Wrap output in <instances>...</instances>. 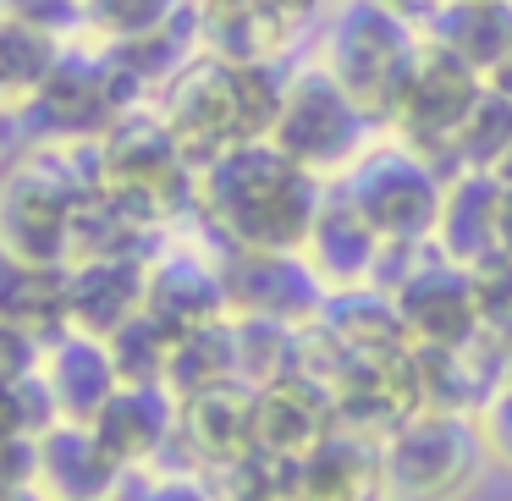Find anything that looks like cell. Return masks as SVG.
Here are the masks:
<instances>
[{
	"label": "cell",
	"mask_w": 512,
	"mask_h": 501,
	"mask_svg": "<svg viewBox=\"0 0 512 501\" xmlns=\"http://www.w3.org/2000/svg\"><path fill=\"white\" fill-rule=\"evenodd\" d=\"M320 199L325 177L270 138H243L199 166L193 215L221 248H303Z\"/></svg>",
	"instance_id": "obj_1"
},
{
	"label": "cell",
	"mask_w": 512,
	"mask_h": 501,
	"mask_svg": "<svg viewBox=\"0 0 512 501\" xmlns=\"http://www.w3.org/2000/svg\"><path fill=\"white\" fill-rule=\"evenodd\" d=\"M479 413L413 408L380 435V501H463L485 474Z\"/></svg>",
	"instance_id": "obj_2"
},
{
	"label": "cell",
	"mask_w": 512,
	"mask_h": 501,
	"mask_svg": "<svg viewBox=\"0 0 512 501\" xmlns=\"http://www.w3.org/2000/svg\"><path fill=\"white\" fill-rule=\"evenodd\" d=\"M94 144H100V182L111 199H122L127 210H138L155 226L193 215L199 160L177 144V133L166 127V116L155 105L122 111Z\"/></svg>",
	"instance_id": "obj_3"
},
{
	"label": "cell",
	"mask_w": 512,
	"mask_h": 501,
	"mask_svg": "<svg viewBox=\"0 0 512 501\" xmlns=\"http://www.w3.org/2000/svg\"><path fill=\"white\" fill-rule=\"evenodd\" d=\"M424 34L386 0H342V12L325 28L320 61L342 78V89L364 105L375 122H397L402 89L419 67Z\"/></svg>",
	"instance_id": "obj_4"
},
{
	"label": "cell",
	"mask_w": 512,
	"mask_h": 501,
	"mask_svg": "<svg viewBox=\"0 0 512 501\" xmlns=\"http://www.w3.org/2000/svg\"><path fill=\"white\" fill-rule=\"evenodd\" d=\"M369 127H375V116L342 89V78L325 61L287 67V100H281V116L270 127V144H281L298 166H309L325 182L342 177L375 144Z\"/></svg>",
	"instance_id": "obj_5"
},
{
	"label": "cell",
	"mask_w": 512,
	"mask_h": 501,
	"mask_svg": "<svg viewBox=\"0 0 512 501\" xmlns=\"http://www.w3.org/2000/svg\"><path fill=\"white\" fill-rule=\"evenodd\" d=\"M133 105H149V89L111 56V50H61L56 72L39 83V94L23 105L39 138L56 144H78V138H100Z\"/></svg>",
	"instance_id": "obj_6"
},
{
	"label": "cell",
	"mask_w": 512,
	"mask_h": 501,
	"mask_svg": "<svg viewBox=\"0 0 512 501\" xmlns=\"http://www.w3.org/2000/svg\"><path fill=\"white\" fill-rule=\"evenodd\" d=\"M336 182L353 193V204L369 215V226L380 237H435L441 199L452 177L419 144H408L397 133L386 144H369Z\"/></svg>",
	"instance_id": "obj_7"
},
{
	"label": "cell",
	"mask_w": 512,
	"mask_h": 501,
	"mask_svg": "<svg viewBox=\"0 0 512 501\" xmlns=\"http://www.w3.org/2000/svg\"><path fill=\"white\" fill-rule=\"evenodd\" d=\"M155 111L166 116V127L177 133V144L193 160H210L221 149L243 144L248 133V100H243V67L215 50H193L182 61V72L155 94Z\"/></svg>",
	"instance_id": "obj_8"
},
{
	"label": "cell",
	"mask_w": 512,
	"mask_h": 501,
	"mask_svg": "<svg viewBox=\"0 0 512 501\" xmlns=\"http://www.w3.org/2000/svg\"><path fill=\"white\" fill-rule=\"evenodd\" d=\"M485 83L490 78L479 67H468L457 50L435 45V39L424 34L419 67H413L408 89H402V105H397V122L391 127H397L408 144H419L446 177H457V171H463L457 166V133H463V122L474 116Z\"/></svg>",
	"instance_id": "obj_9"
},
{
	"label": "cell",
	"mask_w": 512,
	"mask_h": 501,
	"mask_svg": "<svg viewBox=\"0 0 512 501\" xmlns=\"http://www.w3.org/2000/svg\"><path fill=\"white\" fill-rule=\"evenodd\" d=\"M226 309L237 320H287L309 325L325 309V281L303 248H221Z\"/></svg>",
	"instance_id": "obj_10"
},
{
	"label": "cell",
	"mask_w": 512,
	"mask_h": 501,
	"mask_svg": "<svg viewBox=\"0 0 512 501\" xmlns=\"http://www.w3.org/2000/svg\"><path fill=\"white\" fill-rule=\"evenodd\" d=\"M342 424L364 435H386L408 419L419 402V364H413V342H386V347H353L342 353V369L331 380Z\"/></svg>",
	"instance_id": "obj_11"
},
{
	"label": "cell",
	"mask_w": 512,
	"mask_h": 501,
	"mask_svg": "<svg viewBox=\"0 0 512 501\" xmlns=\"http://www.w3.org/2000/svg\"><path fill=\"white\" fill-rule=\"evenodd\" d=\"M259 446V386L243 375L204 386L182 397V419H177V446L171 452L188 457V468L199 474H221L237 457H248Z\"/></svg>",
	"instance_id": "obj_12"
},
{
	"label": "cell",
	"mask_w": 512,
	"mask_h": 501,
	"mask_svg": "<svg viewBox=\"0 0 512 501\" xmlns=\"http://www.w3.org/2000/svg\"><path fill=\"white\" fill-rule=\"evenodd\" d=\"M419 364V402L446 413H485V402L507 386V342L474 331L468 342H430L413 347Z\"/></svg>",
	"instance_id": "obj_13"
},
{
	"label": "cell",
	"mask_w": 512,
	"mask_h": 501,
	"mask_svg": "<svg viewBox=\"0 0 512 501\" xmlns=\"http://www.w3.org/2000/svg\"><path fill=\"white\" fill-rule=\"evenodd\" d=\"M397 314L413 347L430 342H468L479 331V303H474V270L457 259L435 254L424 270H413L397 292Z\"/></svg>",
	"instance_id": "obj_14"
},
{
	"label": "cell",
	"mask_w": 512,
	"mask_h": 501,
	"mask_svg": "<svg viewBox=\"0 0 512 501\" xmlns=\"http://www.w3.org/2000/svg\"><path fill=\"white\" fill-rule=\"evenodd\" d=\"M177 419H182V397L166 380H122L116 397L100 408L94 435L111 446V457L122 468H149L160 452L177 446Z\"/></svg>",
	"instance_id": "obj_15"
},
{
	"label": "cell",
	"mask_w": 512,
	"mask_h": 501,
	"mask_svg": "<svg viewBox=\"0 0 512 501\" xmlns=\"http://www.w3.org/2000/svg\"><path fill=\"white\" fill-rule=\"evenodd\" d=\"M380 243L386 237L369 226V215L353 204V193L331 177L320 210H314L309 237H303V254L320 270V281L325 287H358V281H369L375 276V259H380Z\"/></svg>",
	"instance_id": "obj_16"
},
{
	"label": "cell",
	"mask_w": 512,
	"mask_h": 501,
	"mask_svg": "<svg viewBox=\"0 0 512 501\" xmlns=\"http://www.w3.org/2000/svg\"><path fill=\"white\" fill-rule=\"evenodd\" d=\"M127 468L111 457V446L94 435V424L61 419L39 435V490L50 501H111Z\"/></svg>",
	"instance_id": "obj_17"
},
{
	"label": "cell",
	"mask_w": 512,
	"mask_h": 501,
	"mask_svg": "<svg viewBox=\"0 0 512 501\" xmlns=\"http://www.w3.org/2000/svg\"><path fill=\"white\" fill-rule=\"evenodd\" d=\"M144 309L160 314L166 325H177V331L226 320L232 309H226L221 259H204V254H193V248H155V259H149Z\"/></svg>",
	"instance_id": "obj_18"
},
{
	"label": "cell",
	"mask_w": 512,
	"mask_h": 501,
	"mask_svg": "<svg viewBox=\"0 0 512 501\" xmlns=\"http://www.w3.org/2000/svg\"><path fill=\"white\" fill-rule=\"evenodd\" d=\"M342 424L336 391L314 375H281L270 386H259V446L281 457H303Z\"/></svg>",
	"instance_id": "obj_19"
},
{
	"label": "cell",
	"mask_w": 512,
	"mask_h": 501,
	"mask_svg": "<svg viewBox=\"0 0 512 501\" xmlns=\"http://www.w3.org/2000/svg\"><path fill=\"white\" fill-rule=\"evenodd\" d=\"M501 210H507V182L496 171H457L446 182L441 221H435V243L457 265H479V259L501 254Z\"/></svg>",
	"instance_id": "obj_20"
},
{
	"label": "cell",
	"mask_w": 512,
	"mask_h": 501,
	"mask_svg": "<svg viewBox=\"0 0 512 501\" xmlns=\"http://www.w3.org/2000/svg\"><path fill=\"white\" fill-rule=\"evenodd\" d=\"M298 501H380V435L336 424L298 457Z\"/></svg>",
	"instance_id": "obj_21"
},
{
	"label": "cell",
	"mask_w": 512,
	"mask_h": 501,
	"mask_svg": "<svg viewBox=\"0 0 512 501\" xmlns=\"http://www.w3.org/2000/svg\"><path fill=\"white\" fill-rule=\"evenodd\" d=\"M45 380L61 402V419L94 424L100 408L116 397V386H122V369H116V353H111L105 336L67 331V336H56L50 353H45Z\"/></svg>",
	"instance_id": "obj_22"
},
{
	"label": "cell",
	"mask_w": 512,
	"mask_h": 501,
	"mask_svg": "<svg viewBox=\"0 0 512 501\" xmlns=\"http://www.w3.org/2000/svg\"><path fill=\"white\" fill-rule=\"evenodd\" d=\"M149 259H72V331L111 336L144 309Z\"/></svg>",
	"instance_id": "obj_23"
},
{
	"label": "cell",
	"mask_w": 512,
	"mask_h": 501,
	"mask_svg": "<svg viewBox=\"0 0 512 501\" xmlns=\"http://www.w3.org/2000/svg\"><path fill=\"white\" fill-rule=\"evenodd\" d=\"M0 320L28 325L45 342L67 336L72 331V265L67 259H6Z\"/></svg>",
	"instance_id": "obj_24"
},
{
	"label": "cell",
	"mask_w": 512,
	"mask_h": 501,
	"mask_svg": "<svg viewBox=\"0 0 512 501\" xmlns=\"http://www.w3.org/2000/svg\"><path fill=\"white\" fill-rule=\"evenodd\" d=\"M298 17H287L276 0H221L199 6V39L204 50L226 61H276L287 50V34Z\"/></svg>",
	"instance_id": "obj_25"
},
{
	"label": "cell",
	"mask_w": 512,
	"mask_h": 501,
	"mask_svg": "<svg viewBox=\"0 0 512 501\" xmlns=\"http://www.w3.org/2000/svg\"><path fill=\"white\" fill-rule=\"evenodd\" d=\"M424 34L490 78V67L512 50V0H441Z\"/></svg>",
	"instance_id": "obj_26"
},
{
	"label": "cell",
	"mask_w": 512,
	"mask_h": 501,
	"mask_svg": "<svg viewBox=\"0 0 512 501\" xmlns=\"http://www.w3.org/2000/svg\"><path fill=\"white\" fill-rule=\"evenodd\" d=\"M160 248V226L144 221L138 210H127L111 193H94L83 199L78 221H72V259H155Z\"/></svg>",
	"instance_id": "obj_27"
},
{
	"label": "cell",
	"mask_w": 512,
	"mask_h": 501,
	"mask_svg": "<svg viewBox=\"0 0 512 501\" xmlns=\"http://www.w3.org/2000/svg\"><path fill=\"white\" fill-rule=\"evenodd\" d=\"M320 325L342 342V353L353 347H386V342H408L402 331V314H397V298L375 281H358V287H331L325 292V309H320Z\"/></svg>",
	"instance_id": "obj_28"
},
{
	"label": "cell",
	"mask_w": 512,
	"mask_h": 501,
	"mask_svg": "<svg viewBox=\"0 0 512 501\" xmlns=\"http://www.w3.org/2000/svg\"><path fill=\"white\" fill-rule=\"evenodd\" d=\"M237 375V320H210V325H188L177 331V347H171V369H166V386L177 397L204 386H221V380Z\"/></svg>",
	"instance_id": "obj_29"
},
{
	"label": "cell",
	"mask_w": 512,
	"mask_h": 501,
	"mask_svg": "<svg viewBox=\"0 0 512 501\" xmlns=\"http://www.w3.org/2000/svg\"><path fill=\"white\" fill-rule=\"evenodd\" d=\"M56 61H61V34L17 23V17L0 23V94H6V105H12L17 116H23V105L39 94V83L56 72Z\"/></svg>",
	"instance_id": "obj_30"
},
{
	"label": "cell",
	"mask_w": 512,
	"mask_h": 501,
	"mask_svg": "<svg viewBox=\"0 0 512 501\" xmlns=\"http://www.w3.org/2000/svg\"><path fill=\"white\" fill-rule=\"evenodd\" d=\"M237 320V314H232ZM303 369V325L287 320H237V375L270 386Z\"/></svg>",
	"instance_id": "obj_31"
},
{
	"label": "cell",
	"mask_w": 512,
	"mask_h": 501,
	"mask_svg": "<svg viewBox=\"0 0 512 501\" xmlns=\"http://www.w3.org/2000/svg\"><path fill=\"white\" fill-rule=\"evenodd\" d=\"M210 479L221 485L226 501H298V457H281L270 446H254Z\"/></svg>",
	"instance_id": "obj_32"
},
{
	"label": "cell",
	"mask_w": 512,
	"mask_h": 501,
	"mask_svg": "<svg viewBox=\"0 0 512 501\" xmlns=\"http://www.w3.org/2000/svg\"><path fill=\"white\" fill-rule=\"evenodd\" d=\"M105 342H111V353H116L122 380H166L171 347H177V325H166L160 314L138 309L133 320H127L122 331H111Z\"/></svg>",
	"instance_id": "obj_33"
},
{
	"label": "cell",
	"mask_w": 512,
	"mask_h": 501,
	"mask_svg": "<svg viewBox=\"0 0 512 501\" xmlns=\"http://www.w3.org/2000/svg\"><path fill=\"white\" fill-rule=\"evenodd\" d=\"M507 149H512V100L485 83L474 116H468L463 133H457V166L463 171H496Z\"/></svg>",
	"instance_id": "obj_34"
},
{
	"label": "cell",
	"mask_w": 512,
	"mask_h": 501,
	"mask_svg": "<svg viewBox=\"0 0 512 501\" xmlns=\"http://www.w3.org/2000/svg\"><path fill=\"white\" fill-rule=\"evenodd\" d=\"M89 6V28L105 45H122V39L155 34V28L177 23L193 0H83Z\"/></svg>",
	"instance_id": "obj_35"
},
{
	"label": "cell",
	"mask_w": 512,
	"mask_h": 501,
	"mask_svg": "<svg viewBox=\"0 0 512 501\" xmlns=\"http://www.w3.org/2000/svg\"><path fill=\"white\" fill-rule=\"evenodd\" d=\"M56 424H61V402L50 391L45 369L6 380V435H45Z\"/></svg>",
	"instance_id": "obj_36"
},
{
	"label": "cell",
	"mask_w": 512,
	"mask_h": 501,
	"mask_svg": "<svg viewBox=\"0 0 512 501\" xmlns=\"http://www.w3.org/2000/svg\"><path fill=\"white\" fill-rule=\"evenodd\" d=\"M474 270V303H479V331L501 336L507 342L512 336V254L501 248V254L479 259Z\"/></svg>",
	"instance_id": "obj_37"
},
{
	"label": "cell",
	"mask_w": 512,
	"mask_h": 501,
	"mask_svg": "<svg viewBox=\"0 0 512 501\" xmlns=\"http://www.w3.org/2000/svg\"><path fill=\"white\" fill-rule=\"evenodd\" d=\"M0 12L17 17V23L50 28V34H72V28L89 23V6L83 0H0Z\"/></svg>",
	"instance_id": "obj_38"
},
{
	"label": "cell",
	"mask_w": 512,
	"mask_h": 501,
	"mask_svg": "<svg viewBox=\"0 0 512 501\" xmlns=\"http://www.w3.org/2000/svg\"><path fill=\"white\" fill-rule=\"evenodd\" d=\"M45 353H50L45 336H34L28 325L0 320V364H6V380H17V375H39V369H45Z\"/></svg>",
	"instance_id": "obj_39"
},
{
	"label": "cell",
	"mask_w": 512,
	"mask_h": 501,
	"mask_svg": "<svg viewBox=\"0 0 512 501\" xmlns=\"http://www.w3.org/2000/svg\"><path fill=\"white\" fill-rule=\"evenodd\" d=\"M479 430H485L490 457L512 468V386H501L496 397L485 402V413H479Z\"/></svg>",
	"instance_id": "obj_40"
},
{
	"label": "cell",
	"mask_w": 512,
	"mask_h": 501,
	"mask_svg": "<svg viewBox=\"0 0 512 501\" xmlns=\"http://www.w3.org/2000/svg\"><path fill=\"white\" fill-rule=\"evenodd\" d=\"M6 485H39V435H6Z\"/></svg>",
	"instance_id": "obj_41"
},
{
	"label": "cell",
	"mask_w": 512,
	"mask_h": 501,
	"mask_svg": "<svg viewBox=\"0 0 512 501\" xmlns=\"http://www.w3.org/2000/svg\"><path fill=\"white\" fill-rule=\"evenodd\" d=\"M386 6H397V12L413 17V23H430V12L441 6V0H386Z\"/></svg>",
	"instance_id": "obj_42"
},
{
	"label": "cell",
	"mask_w": 512,
	"mask_h": 501,
	"mask_svg": "<svg viewBox=\"0 0 512 501\" xmlns=\"http://www.w3.org/2000/svg\"><path fill=\"white\" fill-rule=\"evenodd\" d=\"M490 89H501V94L512 100V50L496 61V67H490Z\"/></svg>",
	"instance_id": "obj_43"
},
{
	"label": "cell",
	"mask_w": 512,
	"mask_h": 501,
	"mask_svg": "<svg viewBox=\"0 0 512 501\" xmlns=\"http://www.w3.org/2000/svg\"><path fill=\"white\" fill-rule=\"evenodd\" d=\"M6 501H50L39 485H6Z\"/></svg>",
	"instance_id": "obj_44"
},
{
	"label": "cell",
	"mask_w": 512,
	"mask_h": 501,
	"mask_svg": "<svg viewBox=\"0 0 512 501\" xmlns=\"http://www.w3.org/2000/svg\"><path fill=\"white\" fill-rule=\"evenodd\" d=\"M501 248L512 254V188H507V210H501Z\"/></svg>",
	"instance_id": "obj_45"
},
{
	"label": "cell",
	"mask_w": 512,
	"mask_h": 501,
	"mask_svg": "<svg viewBox=\"0 0 512 501\" xmlns=\"http://www.w3.org/2000/svg\"><path fill=\"white\" fill-rule=\"evenodd\" d=\"M496 177H501V182H507V188H512V149H507V155H501V166H496Z\"/></svg>",
	"instance_id": "obj_46"
},
{
	"label": "cell",
	"mask_w": 512,
	"mask_h": 501,
	"mask_svg": "<svg viewBox=\"0 0 512 501\" xmlns=\"http://www.w3.org/2000/svg\"><path fill=\"white\" fill-rule=\"evenodd\" d=\"M507 386H512V336H507Z\"/></svg>",
	"instance_id": "obj_47"
},
{
	"label": "cell",
	"mask_w": 512,
	"mask_h": 501,
	"mask_svg": "<svg viewBox=\"0 0 512 501\" xmlns=\"http://www.w3.org/2000/svg\"><path fill=\"white\" fill-rule=\"evenodd\" d=\"M199 6H221V0H199Z\"/></svg>",
	"instance_id": "obj_48"
}]
</instances>
